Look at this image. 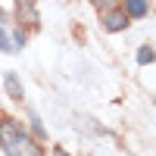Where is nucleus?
<instances>
[{"mask_svg": "<svg viewBox=\"0 0 156 156\" xmlns=\"http://www.w3.org/2000/svg\"><path fill=\"white\" fill-rule=\"evenodd\" d=\"M128 22H131V19H128L125 9H109L106 19H103V28H106V31H125Z\"/></svg>", "mask_w": 156, "mask_h": 156, "instance_id": "4", "label": "nucleus"}, {"mask_svg": "<svg viewBox=\"0 0 156 156\" xmlns=\"http://www.w3.org/2000/svg\"><path fill=\"white\" fill-rule=\"evenodd\" d=\"M0 22H3V12H0Z\"/></svg>", "mask_w": 156, "mask_h": 156, "instance_id": "13", "label": "nucleus"}, {"mask_svg": "<svg viewBox=\"0 0 156 156\" xmlns=\"http://www.w3.org/2000/svg\"><path fill=\"white\" fill-rule=\"evenodd\" d=\"M25 131V128H22V122H16V119H0V147H9L12 144V140H16L19 134Z\"/></svg>", "mask_w": 156, "mask_h": 156, "instance_id": "2", "label": "nucleus"}, {"mask_svg": "<svg viewBox=\"0 0 156 156\" xmlns=\"http://www.w3.org/2000/svg\"><path fill=\"white\" fill-rule=\"evenodd\" d=\"M137 62H140V66H150V62H156V50L144 44V47L137 50Z\"/></svg>", "mask_w": 156, "mask_h": 156, "instance_id": "7", "label": "nucleus"}, {"mask_svg": "<svg viewBox=\"0 0 156 156\" xmlns=\"http://www.w3.org/2000/svg\"><path fill=\"white\" fill-rule=\"evenodd\" d=\"M90 3H94L100 12H109V9H115V6H119V0H90Z\"/></svg>", "mask_w": 156, "mask_h": 156, "instance_id": "10", "label": "nucleus"}, {"mask_svg": "<svg viewBox=\"0 0 156 156\" xmlns=\"http://www.w3.org/2000/svg\"><path fill=\"white\" fill-rule=\"evenodd\" d=\"M28 122H31V131H34L37 137H41V140H44V137H47V131H44V125H41V119H37V115L31 112V115H28Z\"/></svg>", "mask_w": 156, "mask_h": 156, "instance_id": "9", "label": "nucleus"}, {"mask_svg": "<svg viewBox=\"0 0 156 156\" xmlns=\"http://www.w3.org/2000/svg\"><path fill=\"white\" fill-rule=\"evenodd\" d=\"M25 47V31L19 28V31H12V50H22Z\"/></svg>", "mask_w": 156, "mask_h": 156, "instance_id": "11", "label": "nucleus"}, {"mask_svg": "<svg viewBox=\"0 0 156 156\" xmlns=\"http://www.w3.org/2000/svg\"><path fill=\"white\" fill-rule=\"evenodd\" d=\"M50 156H69V153H66V150H59V147H56V150H53V153H50Z\"/></svg>", "mask_w": 156, "mask_h": 156, "instance_id": "12", "label": "nucleus"}, {"mask_svg": "<svg viewBox=\"0 0 156 156\" xmlns=\"http://www.w3.org/2000/svg\"><path fill=\"white\" fill-rule=\"evenodd\" d=\"M125 12H128V19H144L150 12V3L147 0H125Z\"/></svg>", "mask_w": 156, "mask_h": 156, "instance_id": "6", "label": "nucleus"}, {"mask_svg": "<svg viewBox=\"0 0 156 156\" xmlns=\"http://www.w3.org/2000/svg\"><path fill=\"white\" fill-rule=\"evenodd\" d=\"M3 153H6V156H44V150L37 147V140L28 137V131H22V134L12 140V144H9Z\"/></svg>", "mask_w": 156, "mask_h": 156, "instance_id": "1", "label": "nucleus"}, {"mask_svg": "<svg viewBox=\"0 0 156 156\" xmlns=\"http://www.w3.org/2000/svg\"><path fill=\"white\" fill-rule=\"evenodd\" d=\"M0 50H3V53H16V50H12V37L3 31V25H0Z\"/></svg>", "mask_w": 156, "mask_h": 156, "instance_id": "8", "label": "nucleus"}, {"mask_svg": "<svg viewBox=\"0 0 156 156\" xmlns=\"http://www.w3.org/2000/svg\"><path fill=\"white\" fill-rule=\"evenodd\" d=\"M16 19L25 25H41V16H37V6L31 0H16Z\"/></svg>", "mask_w": 156, "mask_h": 156, "instance_id": "3", "label": "nucleus"}, {"mask_svg": "<svg viewBox=\"0 0 156 156\" xmlns=\"http://www.w3.org/2000/svg\"><path fill=\"white\" fill-rule=\"evenodd\" d=\"M3 87H6V94H9L12 100H22V97H25L22 81H19V75H16V72H6V75H3Z\"/></svg>", "mask_w": 156, "mask_h": 156, "instance_id": "5", "label": "nucleus"}]
</instances>
